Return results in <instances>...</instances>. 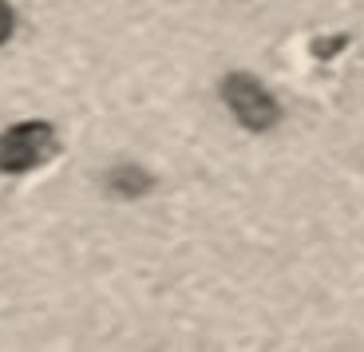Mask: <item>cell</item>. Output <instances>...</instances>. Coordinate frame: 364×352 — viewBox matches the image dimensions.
<instances>
[{
    "mask_svg": "<svg viewBox=\"0 0 364 352\" xmlns=\"http://www.w3.org/2000/svg\"><path fill=\"white\" fill-rule=\"evenodd\" d=\"M222 100H226V107L234 111V119L246 131H273V127L282 123V107H277V100H273V91L262 87V83L254 80L250 72H234L222 80Z\"/></svg>",
    "mask_w": 364,
    "mask_h": 352,
    "instance_id": "6da1fadb",
    "label": "cell"
},
{
    "mask_svg": "<svg viewBox=\"0 0 364 352\" xmlns=\"http://www.w3.org/2000/svg\"><path fill=\"white\" fill-rule=\"evenodd\" d=\"M55 127L40 123V119H28L16 123L0 135V174H24L32 166L48 163L55 154Z\"/></svg>",
    "mask_w": 364,
    "mask_h": 352,
    "instance_id": "7a4b0ae2",
    "label": "cell"
},
{
    "mask_svg": "<svg viewBox=\"0 0 364 352\" xmlns=\"http://www.w3.org/2000/svg\"><path fill=\"white\" fill-rule=\"evenodd\" d=\"M151 186H155V178H151L143 166H115V171L107 174V190L115 194V198H123V202L143 198Z\"/></svg>",
    "mask_w": 364,
    "mask_h": 352,
    "instance_id": "3957f363",
    "label": "cell"
},
{
    "mask_svg": "<svg viewBox=\"0 0 364 352\" xmlns=\"http://www.w3.org/2000/svg\"><path fill=\"white\" fill-rule=\"evenodd\" d=\"M12 24H16V16H12V4H9V0H0V44L12 36Z\"/></svg>",
    "mask_w": 364,
    "mask_h": 352,
    "instance_id": "277c9868",
    "label": "cell"
}]
</instances>
